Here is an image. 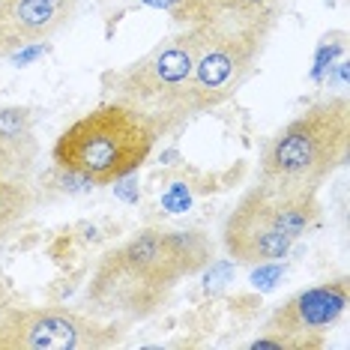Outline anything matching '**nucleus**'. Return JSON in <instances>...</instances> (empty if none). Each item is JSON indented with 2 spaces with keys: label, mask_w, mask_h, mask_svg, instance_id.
Segmentation results:
<instances>
[{
  "label": "nucleus",
  "mask_w": 350,
  "mask_h": 350,
  "mask_svg": "<svg viewBox=\"0 0 350 350\" xmlns=\"http://www.w3.org/2000/svg\"><path fill=\"white\" fill-rule=\"evenodd\" d=\"M350 108L345 96H329L306 108L297 120L269 138L260 156V180L321 189L347 162Z\"/></svg>",
  "instance_id": "nucleus-6"
},
{
  "label": "nucleus",
  "mask_w": 350,
  "mask_h": 350,
  "mask_svg": "<svg viewBox=\"0 0 350 350\" xmlns=\"http://www.w3.org/2000/svg\"><path fill=\"white\" fill-rule=\"evenodd\" d=\"M275 15L278 10H228L198 21L201 49L186 93L189 114H204L240 90L264 51Z\"/></svg>",
  "instance_id": "nucleus-4"
},
{
  "label": "nucleus",
  "mask_w": 350,
  "mask_h": 350,
  "mask_svg": "<svg viewBox=\"0 0 350 350\" xmlns=\"http://www.w3.org/2000/svg\"><path fill=\"white\" fill-rule=\"evenodd\" d=\"M141 6H153V10H165V12H171L174 6H177V0H141Z\"/></svg>",
  "instance_id": "nucleus-19"
},
{
  "label": "nucleus",
  "mask_w": 350,
  "mask_h": 350,
  "mask_svg": "<svg viewBox=\"0 0 350 350\" xmlns=\"http://www.w3.org/2000/svg\"><path fill=\"white\" fill-rule=\"evenodd\" d=\"M162 159H165V162H174V159H177V150H168V153H165Z\"/></svg>",
  "instance_id": "nucleus-21"
},
{
  "label": "nucleus",
  "mask_w": 350,
  "mask_h": 350,
  "mask_svg": "<svg viewBox=\"0 0 350 350\" xmlns=\"http://www.w3.org/2000/svg\"><path fill=\"white\" fill-rule=\"evenodd\" d=\"M198 49H201V25H186L180 33L156 45L141 60L126 66L123 72L108 75L114 99L120 105L138 111L153 126L156 135H168L189 120V81L195 72Z\"/></svg>",
  "instance_id": "nucleus-5"
},
{
  "label": "nucleus",
  "mask_w": 350,
  "mask_h": 350,
  "mask_svg": "<svg viewBox=\"0 0 350 350\" xmlns=\"http://www.w3.org/2000/svg\"><path fill=\"white\" fill-rule=\"evenodd\" d=\"M0 57H6V49H3V36H0Z\"/></svg>",
  "instance_id": "nucleus-22"
},
{
  "label": "nucleus",
  "mask_w": 350,
  "mask_h": 350,
  "mask_svg": "<svg viewBox=\"0 0 350 350\" xmlns=\"http://www.w3.org/2000/svg\"><path fill=\"white\" fill-rule=\"evenodd\" d=\"M78 0H0V36L6 54L42 42L66 25Z\"/></svg>",
  "instance_id": "nucleus-9"
},
{
  "label": "nucleus",
  "mask_w": 350,
  "mask_h": 350,
  "mask_svg": "<svg viewBox=\"0 0 350 350\" xmlns=\"http://www.w3.org/2000/svg\"><path fill=\"white\" fill-rule=\"evenodd\" d=\"M42 54H45L42 42H30V45H21L18 51H12V63H15V66H30V63L39 60Z\"/></svg>",
  "instance_id": "nucleus-15"
},
{
  "label": "nucleus",
  "mask_w": 350,
  "mask_h": 350,
  "mask_svg": "<svg viewBox=\"0 0 350 350\" xmlns=\"http://www.w3.org/2000/svg\"><path fill=\"white\" fill-rule=\"evenodd\" d=\"M341 51H345V42H329V39H323V42H321V49H317V54H314L312 81H323L326 69L332 66V60H336Z\"/></svg>",
  "instance_id": "nucleus-12"
},
{
  "label": "nucleus",
  "mask_w": 350,
  "mask_h": 350,
  "mask_svg": "<svg viewBox=\"0 0 350 350\" xmlns=\"http://www.w3.org/2000/svg\"><path fill=\"white\" fill-rule=\"evenodd\" d=\"M156 138V129L138 111L120 102H105L60 132L54 165L93 186H111L147 162Z\"/></svg>",
  "instance_id": "nucleus-2"
},
{
  "label": "nucleus",
  "mask_w": 350,
  "mask_h": 350,
  "mask_svg": "<svg viewBox=\"0 0 350 350\" xmlns=\"http://www.w3.org/2000/svg\"><path fill=\"white\" fill-rule=\"evenodd\" d=\"M129 177H132V174H126V177H120L114 183V195L123 198L126 204H138V186H135Z\"/></svg>",
  "instance_id": "nucleus-17"
},
{
  "label": "nucleus",
  "mask_w": 350,
  "mask_h": 350,
  "mask_svg": "<svg viewBox=\"0 0 350 350\" xmlns=\"http://www.w3.org/2000/svg\"><path fill=\"white\" fill-rule=\"evenodd\" d=\"M12 308V293H10V284H6L3 273H0V317Z\"/></svg>",
  "instance_id": "nucleus-18"
},
{
  "label": "nucleus",
  "mask_w": 350,
  "mask_h": 350,
  "mask_svg": "<svg viewBox=\"0 0 350 350\" xmlns=\"http://www.w3.org/2000/svg\"><path fill=\"white\" fill-rule=\"evenodd\" d=\"M210 240L198 230H141L99 260L87 288L90 314L99 321H141L156 314L168 302L174 284L210 264Z\"/></svg>",
  "instance_id": "nucleus-1"
},
{
  "label": "nucleus",
  "mask_w": 350,
  "mask_h": 350,
  "mask_svg": "<svg viewBox=\"0 0 350 350\" xmlns=\"http://www.w3.org/2000/svg\"><path fill=\"white\" fill-rule=\"evenodd\" d=\"M33 195H30L25 180H12L0 174V243L6 240V234L27 216Z\"/></svg>",
  "instance_id": "nucleus-11"
},
{
  "label": "nucleus",
  "mask_w": 350,
  "mask_h": 350,
  "mask_svg": "<svg viewBox=\"0 0 350 350\" xmlns=\"http://www.w3.org/2000/svg\"><path fill=\"white\" fill-rule=\"evenodd\" d=\"M162 206L168 213H186L189 206H192V189L186 186V183H171L168 189H165L162 195Z\"/></svg>",
  "instance_id": "nucleus-13"
},
{
  "label": "nucleus",
  "mask_w": 350,
  "mask_h": 350,
  "mask_svg": "<svg viewBox=\"0 0 350 350\" xmlns=\"http://www.w3.org/2000/svg\"><path fill=\"white\" fill-rule=\"evenodd\" d=\"M36 153V114L27 105H0V174L27 183Z\"/></svg>",
  "instance_id": "nucleus-10"
},
{
  "label": "nucleus",
  "mask_w": 350,
  "mask_h": 350,
  "mask_svg": "<svg viewBox=\"0 0 350 350\" xmlns=\"http://www.w3.org/2000/svg\"><path fill=\"white\" fill-rule=\"evenodd\" d=\"M332 81H336V84H345V81H347V63H338V66H336V75H332Z\"/></svg>",
  "instance_id": "nucleus-20"
},
{
  "label": "nucleus",
  "mask_w": 350,
  "mask_h": 350,
  "mask_svg": "<svg viewBox=\"0 0 350 350\" xmlns=\"http://www.w3.org/2000/svg\"><path fill=\"white\" fill-rule=\"evenodd\" d=\"M120 326L72 308H10L0 317V350H102L120 341Z\"/></svg>",
  "instance_id": "nucleus-7"
},
{
  "label": "nucleus",
  "mask_w": 350,
  "mask_h": 350,
  "mask_svg": "<svg viewBox=\"0 0 350 350\" xmlns=\"http://www.w3.org/2000/svg\"><path fill=\"white\" fill-rule=\"evenodd\" d=\"M278 278H282V267H278V260H264V264H254V269H252V288L273 291L275 284H278Z\"/></svg>",
  "instance_id": "nucleus-14"
},
{
  "label": "nucleus",
  "mask_w": 350,
  "mask_h": 350,
  "mask_svg": "<svg viewBox=\"0 0 350 350\" xmlns=\"http://www.w3.org/2000/svg\"><path fill=\"white\" fill-rule=\"evenodd\" d=\"M321 219L317 189L260 180L243 195L225 221V249L237 264H264L288 258L293 240Z\"/></svg>",
  "instance_id": "nucleus-3"
},
{
  "label": "nucleus",
  "mask_w": 350,
  "mask_h": 350,
  "mask_svg": "<svg viewBox=\"0 0 350 350\" xmlns=\"http://www.w3.org/2000/svg\"><path fill=\"white\" fill-rule=\"evenodd\" d=\"M230 273H234V267L228 264V260H219V264H213L206 269V288H219V284L230 282Z\"/></svg>",
  "instance_id": "nucleus-16"
},
{
  "label": "nucleus",
  "mask_w": 350,
  "mask_h": 350,
  "mask_svg": "<svg viewBox=\"0 0 350 350\" xmlns=\"http://www.w3.org/2000/svg\"><path fill=\"white\" fill-rule=\"evenodd\" d=\"M350 291L345 278L323 282L317 288L299 291L284 306H278L267 321V338L282 350H317L332 323L345 314Z\"/></svg>",
  "instance_id": "nucleus-8"
}]
</instances>
